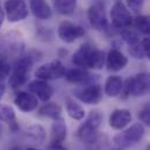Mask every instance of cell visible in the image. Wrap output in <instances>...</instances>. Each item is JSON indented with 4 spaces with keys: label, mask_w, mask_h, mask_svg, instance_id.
Returning a JSON list of instances; mask_svg holds the SVG:
<instances>
[{
    "label": "cell",
    "mask_w": 150,
    "mask_h": 150,
    "mask_svg": "<svg viewBox=\"0 0 150 150\" xmlns=\"http://www.w3.org/2000/svg\"><path fill=\"white\" fill-rule=\"evenodd\" d=\"M71 62L81 69L100 70L105 65L106 56L103 50H99L90 43H84L72 55Z\"/></svg>",
    "instance_id": "cell-1"
},
{
    "label": "cell",
    "mask_w": 150,
    "mask_h": 150,
    "mask_svg": "<svg viewBox=\"0 0 150 150\" xmlns=\"http://www.w3.org/2000/svg\"><path fill=\"white\" fill-rule=\"evenodd\" d=\"M144 127L142 123H134L129 128L117 133L113 137L114 144L120 149H127L137 144L144 136Z\"/></svg>",
    "instance_id": "cell-2"
},
{
    "label": "cell",
    "mask_w": 150,
    "mask_h": 150,
    "mask_svg": "<svg viewBox=\"0 0 150 150\" xmlns=\"http://www.w3.org/2000/svg\"><path fill=\"white\" fill-rule=\"evenodd\" d=\"M125 93L132 97H143L150 93V74L141 72L129 77L123 84Z\"/></svg>",
    "instance_id": "cell-3"
},
{
    "label": "cell",
    "mask_w": 150,
    "mask_h": 150,
    "mask_svg": "<svg viewBox=\"0 0 150 150\" xmlns=\"http://www.w3.org/2000/svg\"><path fill=\"white\" fill-rule=\"evenodd\" d=\"M101 122H103V114L97 110L91 111L86 121L78 128L77 136L86 144L98 133V129L101 126Z\"/></svg>",
    "instance_id": "cell-4"
},
{
    "label": "cell",
    "mask_w": 150,
    "mask_h": 150,
    "mask_svg": "<svg viewBox=\"0 0 150 150\" xmlns=\"http://www.w3.org/2000/svg\"><path fill=\"white\" fill-rule=\"evenodd\" d=\"M32 67H33V61L29 56L21 57L20 59L16 61L13 72L9 77V85L12 88L16 90L26 84Z\"/></svg>",
    "instance_id": "cell-5"
},
{
    "label": "cell",
    "mask_w": 150,
    "mask_h": 150,
    "mask_svg": "<svg viewBox=\"0 0 150 150\" xmlns=\"http://www.w3.org/2000/svg\"><path fill=\"white\" fill-rule=\"evenodd\" d=\"M74 96L78 100L87 105H97L103 100V88L97 83H88L74 91Z\"/></svg>",
    "instance_id": "cell-6"
},
{
    "label": "cell",
    "mask_w": 150,
    "mask_h": 150,
    "mask_svg": "<svg viewBox=\"0 0 150 150\" xmlns=\"http://www.w3.org/2000/svg\"><path fill=\"white\" fill-rule=\"evenodd\" d=\"M111 19H112L113 27L119 30L129 28L133 25V18L130 15L129 9L120 0L115 1V4L112 6Z\"/></svg>",
    "instance_id": "cell-7"
},
{
    "label": "cell",
    "mask_w": 150,
    "mask_h": 150,
    "mask_svg": "<svg viewBox=\"0 0 150 150\" xmlns=\"http://www.w3.org/2000/svg\"><path fill=\"white\" fill-rule=\"evenodd\" d=\"M87 18L90 21V25L96 30H105L107 29L108 21L105 12V7L101 2L96 1L92 4L87 11Z\"/></svg>",
    "instance_id": "cell-8"
},
{
    "label": "cell",
    "mask_w": 150,
    "mask_h": 150,
    "mask_svg": "<svg viewBox=\"0 0 150 150\" xmlns=\"http://www.w3.org/2000/svg\"><path fill=\"white\" fill-rule=\"evenodd\" d=\"M58 38L65 43H72L76 40L83 38L85 35V29L72 21H63L57 30Z\"/></svg>",
    "instance_id": "cell-9"
},
{
    "label": "cell",
    "mask_w": 150,
    "mask_h": 150,
    "mask_svg": "<svg viewBox=\"0 0 150 150\" xmlns=\"http://www.w3.org/2000/svg\"><path fill=\"white\" fill-rule=\"evenodd\" d=\"M65 68L58 59L51 61L47 64H43L38 68L35 72V76L38 79L49 80V79H59L65 75Z\"/></svg>",
    "instance_id": "cell-10"
},
{
    "label": "cell",
    "mask_w": 150,
    "mask_h": 150,
    "mask_svg": "<svg viewBox=\"0 0 150 150\" xmlns=\"http://www.w3.org/2000/svg\"><path fill=\"white\" fill-rule=\"evenodd\" d=\"M5 12L7 20L11 22H19L28 16V7L22 0H7Z\"/></svg>",
    "instance_id": "cell-11"
},
{
    "label": "cell",
    "mask_w": 150,
    "mask_h": 150,
    "mask_svg": "<svg viewBox=\"0 0 150 150\" xmlns=\"http://www.w3.org/2000/svg\"><path fill=\"white\" fill-rule=\"evenodd\" d=\"M28 91L44 103H47L54 94V88L42 79L30 81V84H28Z\"/></svg>",
    "instance_id": "cell-12"
},
{
    "label": "cell",
    "mask_w": 150,
    "mask_h": 150,
    "mask_svg": "<svg viewBox=\"0 0 150 150\" xmlns=\"http://www.w3.org/2000/svg\"><path fill=\"white\" fill-rule=\"evenodd\" d=\"M105 64H106V68L108 71L117 72V71H121L122 69L126 68V65L128 64V58L120 50L112 49L108 52V55L106 56Z\"/></svg>",
    "instance_id": "cell-13"
},
{
    "label": "cell",
    "mask_w": 150,
    "mask_h": 150,
    "mask_svg": "<svg viewBox=\"0 0 150 150\" xmlns=\"http://www.w3.org/2000/svg\"><path fill=\"white\" fill-rule=\"evenodd\" d=\"M15 106L23 113H30L38 108V98L33 93L19 92L14 98Z\"/></svg>",
    "instance_id": "cell-14"
},
{
    "label": "cell",
    "mask_w": 150,
    "mask_h": 150,
    "mask_svg": "<svg viewBox=\"0 0 150 150\" xmlns=\"http://www.w3.org/2000/svg\"><path fill=\"white\" fill-rule=\"evenodd\" d=\"M132 121V113L127 108H117L110 115V126L115 130H122Z\"/></svg>",
    "instance_id": "cell-15"
},
{
    "label": "cell",
    "mask_w": 150,
    "mask_h": 150,
    "mask_svg": "<svg viewBox=\"0 0 150 150\" xmlns=\"http://www.w3.org/2000/svg\"><path fill=\"white\" fill-rule=\"evenodd\" d=\"M64 78L68 83L78 84V85H85V84L92 83V80H93L92 75L81 68H72V69L65 71Z\"/></svg>",
    "instance_id": "cell-16"
},
{
    "label": "cell",
    "mask_w": 150,
    "mask_h": 150,
    "mask_svg": "<svg viewBox=\"0 0 150 150\" xmlns=\"http://www.w3.org/2000/svg\"><path fill=\"white\" fill-rule=\"evenodd\" d=\"M68 135V128L64 123L63 119L54 120L51 125V133H50V146L62 144Z\"/></svg>",
    "instance_id": "cell-17"
},
{
    "label": "cell",
    "mask_w": 150,
    "mask_h": 150,
    "mask_svg": "<svg viewBox=\"0 0 150 150\" xmlns=\"http://www.w3.org/2000/svg\"><path fill=\"white\" fill-rule=\"evenodd\" d=\"M29 7L34 16L40 20H49L52 16L50 6L45 0H30Z\"/></svg>",
    "instance_id": "cell-18"
},
{
    "label": "cell",
    "mask_w": 150,
    "mask_h": 150,
    "mask_svg": "<svg viewBox=\"0 0 150 150\" xmlns=\"http://www.w3.org/2000/svg\"><path fill=\"white\" fill-rule=\"evenodd\" d=\"M123 90V81L121 79V77H117V76H110L106 81H105V88H104V92L106 93L107 97H117L121 91Z\"/></svg>",
    "instance_id": "cell-19"
},
{
    "label": "cell",
    "mask_w": 150,
    "mask_h": 150,
    "mask_svg": "<svg viewBox=\"0 0 150 150\" xmlns=\"http://www.w3.org/2000/svg\"><path fill=\"white\" fill-rule=\"evenodd\" d=\"M38 114L52 120H61L62 119V107L56 103H47L40 110Z\"/></svg>",
    "instance_id": "cell-20"
},
{
    "label": "cell",
    "mask_w": 150,
    "mask_h": 150,
    "mask_svg": "<svg viewBox=\"0 0 150 150\" xmlns=\"http://www.w3.org/2000/svg\"><path fill=\"white\" fill-rule=\"evenodd\" d=\"M65 107H67V112L69 114V116L72 117L74 120H83L84 119L85 111L74 98L68 97L65 99Z\"/></svg>",
    "instance_id": "cell-21"
},
{
    "label": "cell",
    "mask_w": 150,
    "mask_h": 150,
    "mask_svg": "<svg viewBox=\"0 0 150 150\" xmlns=\"http://www.w3.org/2000/svg\"><path fill=\"white\" fill-rule=\"evenodd\" d=\"M77 7V0H55V8L62 15H72Z\"/></svg>",
    "instance_id": "cell-22"
},
{
    "label": "cell",
    "mask_w": 150,
    "mask_h": 150,
    "mask_svg": "<svg viewBox=\"0 0 150 150\" xmlns=\"http://www.w3.org/2000/svg\"><path fill=\"white\" fill-rule=\"evenodd\" d=\"M26 135L36 143H42L45 140V130L41 125H32L26 129Z\"/></svg>",
    "instance_id": "cell-23"
},
{
    "label": "cell",
    "mask_w": 150,
    "mask_h": 150,
    "mask_svg": "<svg viewBox=\"0 0 150 150\" xmlns=\"http://www.w3.org/2000/svg\"><path fill=\"white\" fill-rule=\"evenodd\" d=\"M86 146L92 150H101L108 146V137L106 134L97 133L92 140H90Z\"/></svg>",
    "instance_id": "cell-24"
},
{
    "label": "cell",
    "mask_w": 150,
    "mask_h": 150,
    "mask_svg": "<svg viewBox=\"0 0 150 150\" xmlns=\"http://www.w3.org/2000/svg\"><path fill=\"white\" fill-rule=\"evenodd\" d=\"M137 30L147 36H150V16L149 15H139L134 21Z\"/></svg>",
    "instance_id": "cell-25"
},
{
    "label": "cell",
    "mask_w": 150,
    "mask_h": 150,
    "mask_svg": "<svg viewBox=\"0 0 150 150\" xmlns=\"http://www.w3.org/2000/svg\"><path fill=\"white\" fill-rule=\"evenodd\" d=\"M0 121L6 123L15 122V112L13 107L6 104H0Z\"/></svg>",
    "instance_id": "cell-26"
},
{
    "label": "cell",
    "mask_w": 150,
    "mask_h": 150,
    "mask_svg": "<svg viewBox=\"0 0 150 150\" xmlns=\"http://www.w3.org/2000/svg\"><path fill=\"white\" fill-rule=\"evenodd\" d=\"M121 38H122V40H123V41H125L129 47H132V45H135V44L140 43L139 34H137L135 30L130 29V28L122 29V30H121Z\"/></svg>",
    "instance_id": "cell-27"
},
{
    "label": "cell",
    "mask_w": 150,
    "mask_h": 150,
    "mask_svg": "<svg viewBox=\"0 0 150 150\" xmlns=\"http://www.w3.org/2000/svg\"><path fill=\"white\" fill-rule=\"evenodd\" d=\"M11 70H12V68H11L9 62L5 57L0 56V81L6 79L11 75Z\"/></svg>",
    "instance_id": "cell-28"
},
{
    "label": "cell",
    "mask_w": 150,
    "mask_h": 150,
    "mask_svg": "<svg viewBox=\"0 0 150 150\" xmlns=\"http://www.w3.org/2000/svg\"><path fill=\"white\" fill-rule=\"evenodd\" d=\"M129 54H130L134 58H136V59H142L143 57H146L141 42L137 43V44H135V45L129 47Z\"/></svg>",
    "instance_id": "cell-29"
},
{
    "label": "cell",
    "mask_w": 150,
    "mask_h": 150,
    "mask_svg": "<svg viewBox=\"0 0 150 150\" xmlns=\"http://www.w3.org/2000/svg\"><path fill=\"white\" fill-rule=\"evenodd\" d=\"M139 119L143 125L150 127V105L142 107V110L139 112Z\"/></svg>",
    "instance_id": "cell-30"
},
{
    "label": "cell",
    "mask_w": 150,
    "mask_h": 150,
    "mask_svg": "<svg viewBox=\"0 0 150 150\" xmlns=\"http://www.w3.org/2000/svg\"><path fill=\"white\" fill-rule=\"evenodd\" d=\"M126 2H127V6H128L129 9H132L135 13H137L143 7L144 0H126Z\"/></svg>",
    "instance_id": "cell-31"
},
{
    "label": "cell",
    "mask_w": 150,
    "mask_h": 150,
    "mask_svg": "<svg viewBox=\"0 0 150 150\" xmlns=\"http://www.w3.org/2000/svg\"><path fill=\"white\" fill-rule=\"evenodd\" d=\"M141 44H142V48H143V51H144L146 57H148L150 59V36L143 38V41L141 42Z\"/></svg>",
    "instance_id": "cell-32"
},
{
    "label": "cell",
    "mask_w": 150,
    "mask_h": 150,
    "mask_svg": "<svg viewBox=\"0 0 150 150\" xmlns=\"http://www.w3.org/2000/svg\"><path fill=\"white\" fill-rule=\"evenodd\" d=\"M49 150H67L62 144H55V146H49Z\"/></svg>",
    "instance_id": "cell-33"
},
{
    "label": "cell",
    "mask_w": 150,
    "mask_h": 150,
    "mask_svg": "<svg viewBox=\"0 0 150 150\" xmlns=\"http://www.w3.org/2000/svg\"><path fill=\"white\" fill-rule=\"evenodd\" d=\"M5 91H6V87H5V85L0 81V100H1V98L4 97V94H5Z\"/></svg>",
    "instance_id": "cell-34"
},
{
    "label": "cell",
    "mask_w": 150,
    "mask_h": 150,
    "mask_svg": "<svg viewBox=\"0 0 150 150\" xmlns=\"http://www.w3.org/2000/svg\"><path fill=\"white\" fill-rule=\"evenodd\" d=\"M4 19H5V13H4V11H2L1 7H0V27H1L2 23H4Z\"/></svg>",
    "instance_id": "cell-35"
},
{
    "label": "cell",
    "mask_w": 150,
    "mask_h": 150,
    "mask_svg": "<svg viewBox=\"0 0 150 150\" xmlns=\"http://www.w3.org/2000/svg\"><path fill=\"white\" fill-rule=\"evenodd\" d=\"M9 150H20V148H18V147H13V148H11Z\"/></svg>",
    "instance_id": "cell-36"
},
{
    "label": "cell",
    "mask_w": 150,
    "mask_h": 150,
    "mask_svg": "<svg viewBox=\"0 0 150 150\" xmlns=\"http://www.w3.org/2000/svg\"><path fill=\"white\" fill-rule=\"evenodd\" d=\"M25 150H40V149H35V148H27V149Z\"/></svg>",
    "instance_id": "cell-37"
},
{
    "label": "cell",
    "mask_w": 150,
    "mask_h": 150,
    "mask_svg": "<svg viewBox=\"0 0 150 150\" xmlns=\"http://www.w3.org/2000/svg\"><path fill=\"white\" fill-rule=\"evenodd\" d=\"M110 150H121V149H120V148H117V147H116V148H113V149H110Z\"/></svg>",
    "instance_id": "cell-38"
},
{
    "label": "cell",
    "mask_w": 150,
    "mask_h": 150,
    "mask_svg": "<svg viewBox=\"0 0 150 150\" xmlns=\"http://www.w3.org/2000/svg\"><path fill=\"white\" fill-rule=\"evenodd\" d=\"M147 150H150V143H149V146H148V148H147Z\"/></svg>",
    "instance_id": "cell-39"
},
{
    "label": "cell",
    "mask_w": 150,
    "mask_h": 150,
    "mask_svg": "<svg viewBox=\"0 0 150 150\" xmlns=\"http://www.w3.org/2000/svg\"><path fill=\"white\" fill-rule=\"evenodd\" d=\"M0 135H1V127H0Z\"/></svg>",
    "instance_id": "cell-40"
}]
</instances>
